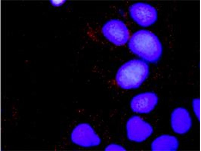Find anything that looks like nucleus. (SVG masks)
<instances>
[{
    "instance_id": "1",
    "label": "nucleus",
    "mask_w": 201,
    "mask_h": 151,
    "mask_svg": "<svg viewBox=\"0 0 201 151\" xmlns=\"http://www.w3.org/2000/svg\"><path fill=\"white\" fill-rule=\"evenodd\" d=\"M130 50L145 61L154 63L161 56L162 48L158 37L152 32L141 30L132 35L128 43Z\"/></svg>"
},
{
    "instance_id": "2",
    "label": "nucleus",
    "mask_w": 201,
    "mask_h": 151,
    "mask_svg": "<svg viewBox=\"0 0 201 151\" xmlns=\"http://www.w3.org/2000/svg\"><path fill=\"white\" fill-rule=\"evenodd\" d=\"M148 65L143 60L133 59L122 65L117 73V85L125 89L139 87L147 78L149 73Z\"/></svg>"
},
{
    "instance_id": "3",
    "label": "nucleus",
    "mask_w": 201,
    "mask_h": 151,
    "mask_svg": "<svg viewBox=\"0 0 201 151\" xmlns=\"http://www.w3.org/2000/svg\"><path fill=\"white\" fill-rule=\"evenodd\" d=\"M102 31L107 39L117 46L124 45L129 38L127 27L123 22L118 20H112L107 22L103 26Z\"/></svg>"
},
{
    "instance_id": "4",
    "label": "nucleus",
    "mask_w": 201,
    "mask_h": 151,
    "mask_svg": "<svg viewBox=\"0 0 201 151\" xmlns=\"http://www.w3.org/2000/svg\"><path fill=\"white\" fill-rule=\"evenodd\" d=\"M71 139L74 143L84 147H89L98 145L100 138L91 127L86 123L80 124L73 130Z\"/></svg>"
},
{
    "instance_id": "5",
    "label": "nucleus",
    "mask_w": 201,
    "mask_h": 151,
    "mask_svg": "<svg viewBox=\"0 0 201 151\" xmlns=\"http://www.w3.org/2000/svg\"><path fill=\"white\" fill-rule=\"evenodd\" d=\"M129 12L133 19L143 27L148 26L154 23L157 20V14L156 10L146 4H135L130 7Z\"/></svg>"
},
{
    "instance_id": "6",
    "label": "nucleus",
    "mask_w": 201,
    "mask_h": 151,
    "mask_svg": "<svg viewBox=\"0 0 201 151\" xmlns=\"http://www.w3.org/2000/svg\"><path fill=\"white\" fill-rule=\"evenodd\" d=\"M126 129L128 138L137 142L145 140L151 135L153 131L149 124L137 116H133L128 120Z\"/></svg>"
},
{
    "instance_id": "7",
    "label": "nucleus",
    "mask_w": 201,
    "mask_h": 151,
    "mask_svg": "<svg viewBox=\"0 0 201 151\" xmlns=\"http://www.w3.org/2000/svg\"><path fill=\"white\" fill-rule=\"evenodd\" d=\"M158 100L156 95L153 93H142L137 95L133 98L131 102V107L134 112L147 113L154 109Z\"/></svg>"
},
{
    "instance_id": "8",
    "label": "nucleus",
    "mask_w": 201,
    "mask_h": 151,
    "mask_svg": "<svg viewBox=\"0 0 201 151\" xmlns=\"http://www.w3.org/2000/svg\"><path fill=\"white\" fill-rule=\"evenodd\" d=\"M171 124L173 130L177 133L182 134L186 132L191 124V118L188 112L182 108L175 110L172 115Z\"/></svg>"
},
{
    "instance_id": "9",
    "label": "nucleus",
    "mask_w": 201,
    "mask_h": 151,
    "mask_svg": "<svg viewBox=\"0 0 201 151\" xmlns=\"http://www.w3.org/2000/svg\"><path fill=\"white\" fill-rule=\"evenodd\" d=\"M178 146V142L174 137L163 136L156 139L153 143L152 148L154 150H173Z\"/></svg>"
},
{
    "instance_id": "10",
    "label": "nucleus",
    "mask_w": 201,
    "mask_h": 151,
    "mask_svg": "<svg viewBox=\"0 0 201 151\" xmlns=\"http://www.w3.org/2000/svg\"><path fill=\"white\" fill-rule=\"evenodd\" d=\"M124 150L125 149L121 146L113 144L110 145L106 149L107 151H124Z\"/></svg>"
},
{
    "instance_id": "11",
    "label": "nucleus",
    "mask_w": 201,
    "mask_h": 151,
    "mask_svg": "<svg viewBox=\"0 0 201 151\" xmlns=\"http://www.w3.org/2000/svg\"><path fill=\"white\" fill-rule=\"evenodd\" d=\"M49 1L53 6L55 7H58L62 6L66 2V1L51 0H50Z\"/></svg>"
}]
</instances>
